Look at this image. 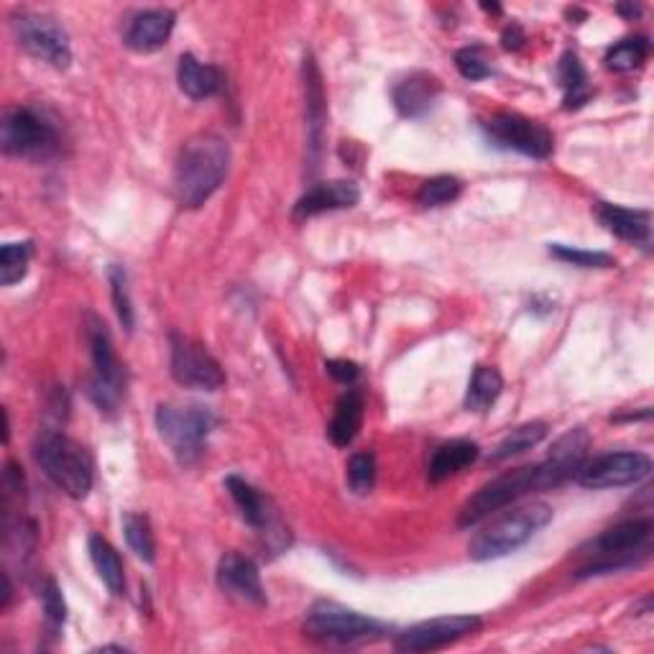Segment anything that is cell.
I'll list each match as a JSON object with an SVG mask.
<instances>
[{
  "label": "cell",
  "instance_id": "cell-27",
  "mask_svg": "<svg viewBox=\"0 0 654 654\" xmlns=\"http://www.w3.org/2000/svg\"><path fill=\"white\" fill-rule=\"evenodd\" d=\"M504 391V379L494 365H478L474 371V379L468 383L466 391V409L468 412H486L496 404V399Z\"/></svg>",
  "mask_w": 654,
  "mask_h": 654
},
{
  "label": "cell",
  "instance_id": "cell-22",
  "mask_svg": "<svg viewBox=\"0 0 654 654\" xmlns=\"http://www.w3.org/2000/svg\"><path fill=\"white\" fill-rule=\"evenodd\" d=\"M478 456H481V448L474 440H450L440 445L430 458V468H427V476H430L432 484H440L445 478L460 474L468 466H474Z\"/></svg>",
  "mask_w": 654,
  "mask_h": 654
},
{
  "label": "cell",
  "instance_id": "cell-16",
  "mask_svg": "<svg viewBox=\"0 0 654 654\" xmlns=\"http://www.w3.org/2000/svg\"><path fill=\"white\" fill-rule=\"evenodd\" d=\"M361 189L348 179H333V182H318L312 185L304 195L296 199L294 205V221H308L322 213L345 211V207L359 205Z\"/></svg>",
  "mask_w": 654,
  "mask_h": 654
},
{
  "label": "cell",
  "instance_id": "cell-24",
  "mask_svg": "<svg viewBox=\"0 0 654 654\" xmlns=\"http://www.w3.org/2000/svg\"><path fill=\"white\" fill-rule=\"evenodd\" d=\"M363 391L359 389H348L343 397L338 399L335 404V414L333 422H330V442L338 445V448H348L359 435L361 424H363Z\"/></svg>",
  "mask_w": 654,
  "mask_h": 654
},
{
  "label": "cell",
  "instance_id": "cell-33",
  "mask_svg": "<svg viewBox=\"0 0 654 654\" xmlns=\"http://www.w3.org/2000/svg\"><path fill=\"white\" fill-rule=\"evenodd\" d=\"M460 192H463V182L458 177H450V174H440V177L424 182L420 192H417V203L422 207H442L450 205L452 199H458Z\"/></svg>",
  "mask_w": 654,
  "mask_h": 654
},
{
  "label": "cell",
  "instance_id": "cell-32",
  "mask_svg": "<svg viewBox=\"0 0 654 654\" xmlns=\"http://www.w3.org/2000/svg\"><path fill=\"white\" fill-rule=\"evenodd\" d=\"M345 481L355 496H369L373 491V486H377V456H373L371 450L351 456V460H348Z\"/></svg>",
  "mask_w": 654,
  "mask_h": 654
},
{
  "label": "cell",
  "instance_id": "cell-5",
  "mask_svg": "<svg viewBox=\"0 0 654 654\" xmlns=\"http://www.w3.org/2000/svg\"><path fill=\"white\" fill-rule=\"evenodd\" d=\"M654 525L650 519H632L624 525L606 529L604 535L593 539V560L575 573L578 578H593V575L618 573L636 568L650 557Z\"/></svg>",
  "mask_w": 654,
  "mask_h": 654
},
{
  "label": "cell",
  "instance_id": "cell-8",
  "mask_svg": "<svg viewBox=\"0 0 654 654\" xmlns=\"http://www.w3.org/2000/svg\"><path fill=\"white\" fill-rule=\"evenodd\" d=\"M0 146L8 156L43 159V156L55 154L59 148V134L41 113L26 106H13L3 113Z\"/></svg>",
  "mask_w": 654,
  "mask_h": 654
},
{
  "label": "cell",
  "instance_id": "cell-13",
  "mask_svg": "<svg viewBox=\"0 0 654 654\" xmlns=\"http://www.w3.org/2000/svg\"><path fill=\"white\" fill-rule=\"evenodd\" d=\"M652 474V460L644 452H634V450H624V452H608V456H598L583 463L578 468V474L573 478L578 481L583 488H622V486H632L640 484L642 478H647Z\"/></svg>",
  "mask_w": 654,
  "mask_h": 654
},
{
  "label": "cell",
  "instance_id": "cell-25",
  "mask_svg": "<svg viewBox=\"0 0 654 654\" xmlns=\"http://www.w3.org/2000/svg\"><path fill=\"white\" fill-rule=\"evenodd\" d=\"M557 82L565 90V110H578L590 100L593 90L588 85V75L578 55H573V51H565L560 62H557Z\"/></svg>",
  "mask_w": 654,
  "mask_h": 654
},
{
  "label": "cell",
  "instance_id": "cell-14",
  "mask_svg": "<svg viewBox=\"0 0 654 654\" xmlns=\"http://www.w3.org/2000/svg\"><path fill=\"white\" fill-rule=\"evenodd\" d=\"M481 618L478 616H440L430 618L412 626V629L401 632L397 640V650L401 652H432L448 644L463 640V636L481 629Z\"/></svg>",
  "mask_w": 654,
  "mask_h": 654
},
{
  "label": "cell",
  "instance_id": "cell-39",
  "mask_svg": "<svg viewBox=\"0 0 654 654\" xmlns=\"http://www.w3.org/2000/svg\"><path fill=\"white\" fill-rule=\"evenodd\" d=\"M501 41H504V49H507V51H517V49L525 47L527 37H525V31H521L519 23H511L509 29H504Z\"/></svg>",
  "mask_w": 654,
  "mask_h": 654
},
{
  "label": "cell",
  "instance_id": "cell-15",
  "mask_svg": "<svg viewBox=\"0 0 654 654\" xmlns=\"http://www.w3.org/2000/svg\"><path fill=\"white\" fill-rule=\"evenodd\" d=\"M217 583L225 593L254 606H266L258 565L241 553H225L217 565Z\"/></svg>",
  "mask_w": 654,
  "mask_h": 654
},
{
  "label": "cell",
  "instance_id": "cell-11",
  "mask_svg": "<svg viewBox=\"0 0 654 654\" xmlns=\"http://www.w3.org/2000/svg\"><path fill=\"white\" fill-rule=\"evenodd\" d=\"M169 351H172V377L177 383L187 389H203V391H217L223 389L225 373L221 363L215 361V355L207 351L197 340L185 338L179 333L169 335Z\"/></svg>",
  "mask_w": 654,
  "mask_h": 654
},
{
  "label": "cell",
  "instance_id": "cell-30",
  "mask_svg": "<svg viewBox=\"0 0 654 654\" xmlns=\"http://www.w3.org/2000/svg\"><path fill=\"white\" fill-rule=\"evenodd\" d=\"M650 57V39L647 37H634L618 41L616 47L608 49L606 55V67L612 72H632V69H640Z\"/></svg>",
  "mask_w": 654,
  "mask_h": 654
},
{
  "label": "cell",
  "instance_id": "cell-42",
  "mask_svg": "<svg viewBox=\"0 0 654 654\" xmlns=\"http://www.w3.org/2000/svg\"><path fill=\"white\" fill-rule=\"evenodd\" d=\"M481 8L484 11H491V13H501V6H496V3H484Z\"/></svg>",
  "mask_w": 654,
  "mask_h": 654
},
{
  "label": "cell",
  "instance_id": "cell-38",
  "mask_svg": "<svg viewBox=\"0 0 654 654\" xmlns=\"http://www.w3.org/2000/svg\"><path fill=\"white\" fill-rule=\"evenodd\" d=\"M325 369H328L330 377L340 383H348V387L359 381V377H361L359 363H353V361H328Z\"/></svg>",
  "mask_w": 654,
  "mask_h": 654
},
{
  "label": "cell",
  "instance_id": "cell-4",
  "mask_svg": "<svg viewBox=\"0 0 654 654\" xmlns=\"http://www.w3.org/2000/svg\"><path fill=\"white\" fill-rule=\"evenodd\" d=\"M549 521H553V507H547L543 501L511 509L478 531L474 543L468 545V555L478 563L499 560V557L511 555L514 549L525 547Z\"/></svg>",
  "mask_w": 654,
  "mask_h": 654
},
{
  "label": "cell",
  "instance_id": "cell-41",
  "mask_svg": "<svg viewBox=\"0 0 654 654\" xmlns=\"http://www.w3.org/2000/svg\"><path fill=\"white\" fill-rule=\"evenodd\" d=\"M98 652H126V647H118V644H106V647H100Z\"/></svg>",
  "mask_w": 654,
  "mask_h": 654
},
{
  "label": "cell",
  "instance_id": "cell-36",
  "mask_svg": "<svg viewBox=\"0 0 654 654\" xmlns=\"http://www.w3.org/2000/svg\"><path fill=\"white\" fill-rule=\"evenodd\" d=\"M456 67H458V72L470 82L486 80V77L494 75V69H491V65H488V59H486L481 47H466V49L456 51Z\"/></svg>",
  "mask_w": 654,
  "mask_h": 654
},
{
  "label": "cell",
  "instance_id": "cell-29",
  "mask_svg": "<svg viewBox=\"0 0 654 654\" xmlns=\"http://www.w3.org/2000/svg\"><path fill=\"white\" fill-rule=\"evenodd\" d=\"M124 535L138 560L152 565L156 560V539L152 531V521H148L146 514H126L124 517Z\"/></svg>",
  "mask_w": 654,
  "mask_h": 654
},
{
  "label": "cell",
  "instance_id": "cell-2",
  "mask_svg": "<svg viewBox=\"0 0 654 654\" xmlns=\"http://www.w3.org/2000/svg\"><path fill=\"white\" fill-rule=\"evenodd\" d=\"M231 146L215 134H199L182 146L174 167V192L182 207L205 205L228 177Z\"/></svg>",
  "mask_w": 654,
  "mask_h": 654
},
{
  "label": "cell",
  "instance_id": "cell-10",
  "mask_svg": "<svg viewBox=\"0 0 654 654\" xmlns=\"http://www.w3.org/2000/svg\"><path fill=\"white\" fill-rule=\"evenodd\" d=\"M13 31L21 47L29 51L31 57L41 59L57 69H67L72 62V47H69V37L62 29V23L41 13H16L13 16Z\"/></svg>",
  "mask_w": 654,
  "mask_h": 654
},
{
  "label": "cell",
  "instance_id": "cell-37",
  "mask_svg": "<svg viewBox=\"0 0 654 654\" xmlns=\"http://www.w3.org/2000/svg\"><path fill=\"white\" fill-rule=\"evenodd\" d=\"M41 606H43V614H47V624L51 632H59L67 622V604H65V596L62 590H59L57 580H47L41 586Z\"/></svg>",
  "mask_w": 654,
  "mask_h": 654
},
{
  "label": "cell",
  "instance_id": "cell-18",
  "mask_svg": "<svg viewBox=\"0 0 654 654\" xmlns=\"http://www.w3.org/2000/svg\"><path fill=\"white\" fill-rule=\"evenodd\" d=\"M174 21H177V16L169 8H148V11L136 13L126 29V47L141 51V55L162 49L172 37Z\"/></svg>",
  "mask_w": 654,
  "mask_h": 654
},
{
  "label": "cell",
  "instance_id": "cell-6",
  "mask_svg": "<svg viewBox=\"0 0 654 654\" xmlns=\"http://www.w3.org/2000/svg\"><path fill=\"white\" fill-rule=\"evenodd\" d=\"M85 333H87V343H90L92 365H95L87 394H90L95 407H98L103 414H116L120 401H124L126 397L124 363L118 361L106 322H103L98 315H92V312L85 320Z\"/></svg>",
  "mask_w": 654,
  "mask_h": 654
},
{
  "label": "cell",
  "instance_id": "cell-12",
  "mask_svg": "<svg viewBox=\"0 0 654 654\" xmlns=\"http://www.w3.org/2000/svg\"><path fill=\"white\" fill-rule=\"evenodd\" d=\"M484 130L496 146L511 148V152L531 156V159H547L555 148L553 134L543 124L519 116V113H499V116L486 120Z\"/></svg>",
  "mask_w": 654,
  "mask_h": 654
},
{
  "label": "cell",
  "instance_id": "cell-19",
  "mask_svg": "<svg viewBox=\"0 0 654 654\" xmlns=\"http://www.w3.org/2000/svg\"><path fill=\"white\" fill-rule=\"evenodd\" d=\"M440 80L430 72H412L391 92L394 106L404 118H422L435 108L440 98Z\"/></svg>",
  "mask_w": 654,
  "mask_h": 654
},
{
  "label": "cell",
  "instance_id": "cell-40",
  "mask_svg": "<svg viewBox=\"0 0 654 654\" xmlns=\"http://www.w3.org/2000/svg\"><path fill=\"white\" fill-rule=\"evenodd\" d=\"M616 11L622 13V16H629V19H634V16H640L642 13V8L640 6H616Z\"/></svg>",
  "mask_w": 654,
  "mask_h": 654
},
{
  "label": "cell",
  "instance_id": "cell-26",
  "mask_svg": "<svg viewBox=\"0 0 654 654\" xmlns=\"http://www.w3.org/2000/svg\"><path fill=\"white\" fill-rule=\"evenodd\" d=\"M90 557H92V565L95 570H98L100 580L106 583L110 593H120L126 590V573H124V560H120V555L116 553V547H113L106 537L100 535H90Z\"/></svg>",
  "mask_w": 654,
  "mask_h": 654
},
{
  "label": "cell",
  "instance_id": "cell-1",
  "mask_svg": "<svg viewBox=\"0 0 654 654\" xmlns=\"http://www.w3.org/2000/svg\"><path fill=\"white\" fill-rule=\"evenodd\" d=\"M588 445V432L583 430V427L565 432L563 438L553 445V452H549V458L543 460V463L509 470V474L494 478V481H488L484 488H478V491L466 501V507L460 509L458 525L474 527L486 517H491L494 511L519 501L521 496H527L531 491H547V488H555L563 481H568V478L578 474V468L586 463Z\"/></svg>",
  "mask_w": 654,
  "mask_h": 654
},
{
  "label": "cell",
  "instance_id": "cell-9",
  "mask_svg": "<svg viewBox=\"0 0 654 654\" xmlns=\"http://www.w3.org/2000/svg\"><path fill=\"white\" fill-rule=\"evenodd\" d=\"M304 632L318 642H333V644H353L379 636L383 626L377 618L363 616L353 608H345L335 604V601H318L308 612V622H304Z\"/></svg>",
  "mask_w": 654,
  "mask_h": 654
},
{
  "label": "cell",
  "instance_id": "cell-21",
  "mask_svg": "<svg viewBox=\"0 0 654 654\" xmlns=\"http://www.w3.org/2000/svg\"><path fill=\"white\" fill-rule=\"evenodd\" d=\"M225 488H228L235 507H238L241 517L248 527H254L256 531H264V535L274 527V519H276L274 509H272V504H269L266 496L258 491V488H254L248 481H243L241 476L225 478Z\"/></svg>",
  "mask_w": 654,
  "mask_h": 654
},
{
  "label": "cell",
  "instance_id": "cell-20",
  "mask_svg": "<svg viewBox=\"0 0 654 654\" xmlns=\"http://www.w3.org/2000/svg\"><path fill=\"white\" fill-rule=\"evenodd\" d=\"M596 217L608 233L629 243L652 241V215L647 211H632V207L598 203Z\"/></svg>",
  "mask_w": 654,
  "mask_h": 654
},
{
  "label": "cell",
  "instance_id": "cell-7",
  "mask_svg": "<svg viewBox=\"0 0 654 654\" xmlns=\"http://www.w3.org/2000/svg\"><path fill=\"white\" fill-rule=\"evenodd\" d=\"M213 409L199 404H159L156 409V430L179 463H192L199 458L205 440L215 430Z\"/></svg>",
  "mask_w": 654,
  "mask_h": 654
},
{
  "label": "cell",
  "instance_id": "cell-23",
  "mask_svg": "<svg viewBox=\"0 0 654 654\" xmlns=\"http://www.w3.org/2000/svg\"><path fill=\"white\" fill-rule=\"evenodd\" d=\"M179 90L192 100H205L221 90L223 77L213 65H203L195 55H182L177 67Z\"/></svg>",
  "mask_w": 654,
  "mask_h": 654
},
{
  "label": "cell",
  "instance_id": "cell-28",
  "mask_svg": "<svg viewBox=\"0 0 654 654\" xmlns=\"http://www.w3.org/2000/svg\"><path fill=\"white\" fill-rule=\"evenodd\" d=\"M547 438V424L545 422H527L517 427V430H511L507 438H504L496 448L491 450V456H488V463H504V460H509L514 456H521V452H527L535 448Z\"/></svg>",
  "mask_w": 654,
  "mask_h": 654
},
{
  "label": "cell",
  "instance_id": "cell-3",
  "mask_svg": "<svg viewBox=\"0 0 654 654\" xmlns=\"http://www.w3.org/2000/svg\"><path fill=\"white\" fill-rule=\"evenodd\" d=\"M33 458L51 484L62 488L72 499H87L92 488V458L80 442L65 432L43 430L33 442Z\"/></svg>",
  "mask_w": 654,
  "mask_h": 654
},
{
  "label": "cell",
  "instance_id": "cell-34",
  "mask_svg": "<svg viewBox=\"0 0 654 654\" xmlns=\"http://www.w3.org/2000/svg\"><path fill=\"white\" fill-rule=\"evenodd\" d=\"M549 256L580 269H612L616 264V258L612 254H604V251L573 248V246H563V243H553V246H549Z\"/></svg>",
  "mask_w": 654,
  "mask_h": 654
},
{
  "label": "cell",
  "instance_id": "cell-35",
  "mask_svg": "<svg viewBox=\"0 0 654 654\" xmlns=\"http://www.w3.org/2000/svg\"><path fill=\"white\" fill-rule=\"evenodd\" d=\"M108 279H110V292H113V304H116V312H118V320L124 322V328L134 330V302H130V292H128V274L124 266H110L108 272Z\"/></svg>",
  "mask_w": 654,
  "mask_h": 654
},
{
  "label": "cell",
  "instance_id": "cell-31",
  "mask_svg": "<svg viewBox=\"0 0 654 654\" xmlns=\"http://www.w3.org/2000/svg\"><path fill=\"white\" fill-rule=\"evenodd\" d=\"M31 254V243H6V246L0 248V284H19L26 272H29Z\"/></svg>",
  "mask_w": 654,
  "mask_h": 654
},
{
  "label": "cell",
  "instance_id": "cell-17",
  "mask_svg": "<svg viewBox=\"0 0 654 654\" xmlns=\"http://www.w3.org/2000/svg\"><path fill=\"white\" fill-rule=\"evenodd\" d=\"M304 113H308V144L312 154V167H318L320 152H322V134H325V118H328V103L325 90H322V75L310 55L304 57Z\"/></svg>",
  "mask_w": 654,
  "mask_h": 654
}]
</instances>
